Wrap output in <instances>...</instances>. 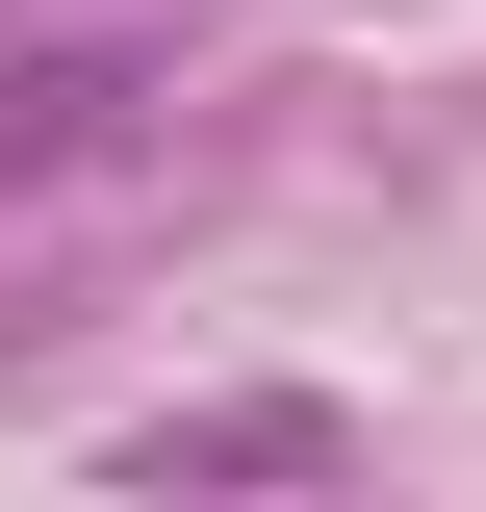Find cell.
<instances>
[{
	"label": "cell",
	"mask_w": 486,
	"mask_h": 512,
	"mask_svg": "<svg viewBox=\"0 0 486 512\" xmlns=\"http://www.w3.org/2000/svg\"><path fill=\"white\" fill-rule=\"evenodd\" d=\"M128 103H154V77H128L103 26H77V52H0V180H77V154H128Z\"/></svg>",
	"instance_id": "cell-1"
},
{
	"label": "cell",
	"mask_w": 486,
	"mask_h": 512,
	"mask_svg": "<svg viewBox=\"0 0 486 512\" xmlns=\"http://www.w3.org/2000/svg\"><path fill=\"white\" fill-rule=\"evenodd\" d=\"M128 487H333V410H282V384H256V410H154Z\"/></svg>",
	"instance_id": "cell-2"
}]
</instances>
